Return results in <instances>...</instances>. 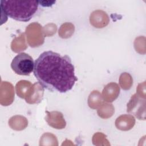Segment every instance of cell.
<instances>
[{
  "mask_svg": "<svg viewBox=\"0 0 146 146\" xmlns=\"http://www.w3.org/2000/svg\"><path fill=\"white\" fill-rule=\"evenodd\" d=\"M33 72L39 84L52 92H66L78 80L71 58L52 51L43 52L35 60Z\"/></svg>",
  "mask_w": 146,
  "mask_h": 146,
  "instance_id": "obj_1",
  "label": "cell"
},
{
  "mask_svg": "<svg viewBox=\"0 0 146 146\" xmlns=\"http://www.w3.org/2000/svg\"><path fill=\"white\" fill-rule=\"evenodd\" d=\"M39 2L37 1H1V8L5 14L21 22L29 21L35 14Z\"/></svg>",
  "mask_w": 146,
  "mask_h": 146,
  "instance_id": "obj_2",
  "label": "cell"
},
{
  "mask_svg": "<svg viewBox=\"0 0 146 146\" xmlns=\"http://www.w3.org/2000/svg\"><path fill=\"white\" fill-rule=\"evenodd\" d=\"M34 60L33 58L25 52L17 55L11 63L12 70L18 75H29L34 71Z\"/></svg>",
  "mask_w": 146,
  "mask_h": 146,
  "instance_id": "obj_3",
  "label": "cell"
},
{
  "mask_svg": "<svg viewBox=\"0 0 146 146\" xmlns=\"http://www.w3.org/2000/svg\"><path fill=\"white\" fill-rule=\"evenodd\" d=\"M42 27L37 23L29 25L26 30L29 44L31 47H37L41 45L44 41L42 33Z\"/></svg>",
  "mask_w": 146,
  "mask_h": 146,
  "instance_id": "obj_4",
  "label": "cell"
},
{
  "mask_svg": "<svg viewBox=\"0 0 146 146\" xmlns=\"http://www.w3.org/2000/svg\"><path fill=\"white\" fill-rule=\"evenodd\" d=\"M14 98V90L13 85L7 82H2L1 84V104L7 106L11 104Z\"/></svg>",
  "mask_w": 146,
  "mask_h": 146,
  "instance_id": "obj_5",
  "label": "cell"
},
{
  "mask_svg": "<svg viewBox=\"0 0 146 146\" xmlns=\"http://www.w3.org/2000/svg\"><path fill=\"white\" fill-rule=\"evenodd\" d=\"M142 102L136 94L133 95L127 104V112L133 113L139 119H145V109H142Z\"/></svg>",
  "mask_w": 146,
  "mask_h": 146,
  "instance_id": "obj_6",
  "label": "cell"
},
{
  "mask_svg": "<svg viewBox=\"0 0 146 146\" xmlns=\"http://www.w3.org/2000/svg\"><path fill=\"white\" fill-rule=\"evenodd\" d=\"M109 17L107 14L100 10L94 11L90 15V23L96 28H103L109 23Z\"/></svg>",
  "mask_w": 146,
  "mask_h": 146,
  "instance_id": "obj_7",
  "label": "cell"
},
{
  "mask_svg": "<svg viewBox=\"0 0 146 146\" xmlns=\"http://www.w3.org/2000/svg\"><path fill=\"white\" fill-rule=\"evenodd\" d=\"M46 113L47 116L45 119L50 126L56 129H62L65 127L66 121L61 112L46 111Z\"/></svg>",
  "mask_w": 146,
  "mask_h": 146,
  "instance_id": "obj_8",
  "label": "cell"
},
{
  "mask_svg": "<svg viewBox=\"0 0 146 146\" xmlns=\"http://www.w3.org/2000/svg\"><path fill=\"white\" fill-rule=\"evenodd\" d=\"M16 92L17 95L25 99L26 100L31 95L34 90V84L27 80H21L16 84Z\"/></svg>",
  "mask_w": 146,
  "mask_h": 146,
  "instance_id": "obj_9",
  "label": "cell"
},
{
  "mask_svg": "<svg viewBox=\"0 0 146 146\" xmlns=\"http://www.w3.org/2000/svg\"><path fill=\"white\" fill-rule=\"evenodd\" d=\"M120 88L115 83H110L106 85L103 90L104 99L108 102L114 101L119 96Z\"/></svg>",
  "mask_w": 146,
  "mask_h": 146,
  "instance_id": "obj_10",
  "label": "cell"
},
{
  "mask_svg": "<svg viewBox=\"0 0 146 146\" xmlns=\"http://www.w3.org/2000/svg\"><path fill=\"white\" fill-rule=\"evenodd\" d=\"M135 120L130 115H124L117 118L115 121L116 127L120 130H129L134 125Z\"/></svg>",
  "mask_w": 146,
  "mask_h": 146,
  "instance_id": "obj_11",
  "label": "cell"
},
{
  "mask_svg": "<svg viewBox=\"0 0 146 146\" xmlns=\"http://www.w3.org/2000/svg\"><path fill=\"white\" fill-rule=\"evenodd\" d=\"M43 95V87L39 84L36 83L34 84L33 92L29 98H28L26 102L30 104L39 103L42 101Z\"/></svg>",
  "mask_w": 146,
  "mask_h": 146,
  "instance_id": "obj_12",
  "label": "cell"
},
{
  "mask_svg": "<svg viewBox=\"0 0 146 146\" xmlns=\"http://www.w3.org/2000/svg\"><path fill=\"white\" fill-rule=\"evenodd\" d=\"M9 124L12 129L22 130L27 127L28 121L26 117L22 116L17 115L10 118L9 121Z\"/></svg>",
  "mask_w": 146,
  "mask_h": 146,
  "instance_id": "obj_13",
  "label": "cell"
},
{
  "mask_svg": "<svg viewBox=\"0 0 146 146\" xmlns=\"http://www.w3.org/2000/svg\"><path fill=\"white\" fill-rule=\"evenodd\" d=\"M102 103V95L98 91H92L88 98V104L90 107L93 109L98 108Z\"/></svg>",
  "mask_w": 146,
  "mask_h": 146,
  "instance_id": "obj_14",
  "label": "cell"
},
{
  "mask_svg": "<svg viewBox=\"0 0 146 146\" xmlns=\"http://www.w3.org/2000/svg\"><path fill=\"white\" fill-rule=\"evenodd\" d=\"M24 35L21 34L18 38H15L11 43V49L14 52H19L26 48Z\"/></svg>",
  "mask_w": 146,
  "mask_h": 146,
  "instance_id": "obj_15",
  "label": "cell"
},
{
  "mask_svg": "<svg viewBox=\"0 0 146 146\" xmlns=\"http://www.w3.org/2000/svg\"><path fill=\"white\" fill-rule=\"evenodd\" d=\"M74 31V25L70 23H66L60 26L59 30V35L61 38H68L72 35Z\"/></svg>",
  "mask_w": 146,
  "mask_h": 146,
  "instance_id": "obj_16",
  "label": "cell"
},
{
  "mask_svg": "<svg viewBox=\"0 0 146 146\" xmlns=\"http://www.w3.org/2000/svg\"><path fill=\"white\" fill-rule=\"evenodd\" d=\"M114 108L112 104H103L98 111V115L104 119L110 117L114 113Z\"/></svg>",
  "mask_w": 146,
  "mask_h": 146,
  "instance_id": "obj_17",
  "label": "cell"
},
{
  "mask_svg": "<svg viewBox=\"0 0 146 146\" xmlns=\"http://www.w3.org/2000/svg\"><path fill=\"white\" fill-rule=\"evenodd\" d=\"M119 83L121 88L124 90H128L132 84L131 76L126 72L121 74L119 79Z\"/></svg>",
  "mask_w": 146,
  "mask_h": 146,
  "instance_id": "obj_18",
  "label": "cell"
},
{
  "mask_svg": "<svg viewBox=\"0 0 146 146\" xmlns=\"http://www.w3.org/2000/svg\"><path fill=\"white\" fill-rule=\"evenodd\" d=\"M39 5H42L44 7H49L52 6L54 3H55V1H38Z\"/></svg>",
  "mask_w": 146,
  "mask_h": 146,
  "instance_id": "obj_19",
  "label": "cell"
}]
</instances>
